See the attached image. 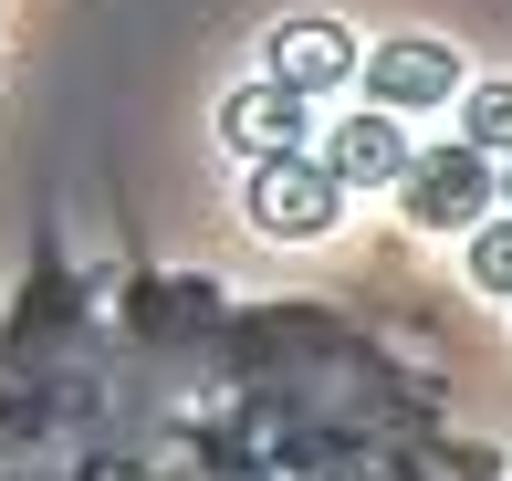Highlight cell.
Masks as SVG:
<instances>
[{
  "instance_id": "obj_1",
  "label": "cell",
  "mask_w": 512,
  "mask_h": 481,
  "mask_svg": "<svg viewBox=\"0 0 512 481\" xmlns=\"http://www.w3.org/2000/svg\"><path fill=\"white\" fill-rule=\"evenodd\" d=\"M241 210H251V231H272V241H324V231H335V210H345V178L324 168V157L283 147V157H251Z\"/></svg>"
},
{
  "instance_id": "obj_2",
  "label": "cell",
  "mask_w": 512,
  "mask_h": 481,
  "mask_svg": "<svg viewBox=\"0 0 512 481\" xmlns=\"http://www.w3.org/2000/svg\"><path fill=\"white\" fill-rule=\"evenodd\" d=\"M502 199V168H492V147H429V157H408V178H398V210L418 220V231H481V210Z\"/></svg>"
},
{
  "instance_id": "obj_3",
  "label": "cell",
  "mask_w": 512,
  "mask_h": 481,
  "mask_svg": "<svg viewBox=\"0 0 512 481\" xmlns=\"http://www.w3.org/2000/svg\"><path fill=\"white\" fill-rule=\"evenodd\" d=\"M366 95L398 105V116L450 105V95H460V53H450L439 32H398V42H377V53H366Z\"/></svg>"
},
{
  "instance_id": "obj_4",
  "label": "cell",
  "mask_w": 512,
  "mask_h": 481,
  "mask_svg": "<svg viewBox=\"0 0 512 481\" xmlns=\"http://www.w3.org/2000/svg\"><path fill=\"white\" fill-rule=\"evenodd\" d=\"M262 74L304 84V95H335L345 74H366V53H356V32H345V21H324V11H304V21H283V32H272Z\"/></svg>"
},
{
  "instance_id": "obj_5",
  "label": "cell",
  "mask_w": 512,
  "mask_h": 481,
  "mask_svg": "<svg viewBox=\"0 0 512 481\" xmlns=\"http://www.w3.org/2000/svg\"><path fill=\"white\" fill-rule=\"evenodd\" d=\"M304 84H283V74H262V84H241V95L220 105V147H241V157H283V147H304Z\"/></svg>"
},
{
  "instance_id": "obj_6",
  "label": "cell",
  "mask_w": 512,
  "mask_h": 481,
  "mask_svg": "<svg viewBox=\"0 0 512 481\" xmlns=\"http://www.w3.org/2000/svg\"><path fill=\"white\" fill-rule=\"evenodd\" d=\"M324 168H335L345 189H387V178H408V126H398V105L345 116L335 136H324Z\"/></svg>"
},
{
  "instance_id": "obj_7",
  "label": "cell",
  "mask_w": 512,
  "mask_h": 481,
  "mask_svg": "<svg viewBox=\"0 0 512 481\" xmlns=\"http://www.w3.org/2000/svg\"><path fill=\"white\" fill-rule=\"evenodd\" d=\"M460 136L512 157V84H471V95H460Z\"/></svg>"
},
{
  "instance_id": "obj_8",
  "label": "cell",
  "mask_w": 512,
  "mask_h": 481,
  "mask_svg": "<svg viewBox=\"0 0 512 481\" xmlns=\"http://www.w3.org/2000/svg\"><path fill=\"white\" fill-rule=\"evenodd\" d=\"M471 283H481V293H512V210L471 231Z\"/></svg>"
},
{
  "instance_id": "obj_9",
  "label": "cell",
  "mask_w": 512,
  "mask_h": 481,
  "mask_svg": "<svg viewBox=\"0 0 512 481\" xmlns=\"http://www.w3.org/2000/svg\"><path fill=\"white\" fill-rule=\"evenodd\" d=\"M502 210H512V157H502Z\"/></svg>"
}]
</instances>
